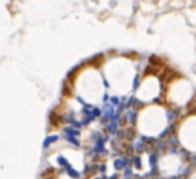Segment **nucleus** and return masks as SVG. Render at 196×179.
<instances>
[{
    "instance_id": "20e7f679",
    "label": "nucleus",
    "mask_w": 196,
    "mask_h": 179,
    "mask_svg": "<svg viewBox=\"0 0 196 179\" xmlns=\"http://www.w3.org/2000/svg\"><path fill=\"white\" fill-rule=\"evenodd\" d=\"M127 164H129V161H127L126 158H118V159H115V170L119 171V170L126 169Z\"/></svg>"
},
{
    "instance_id": "7ed1b4c3",
    "label": "nucleus",
    "mask_w": 196,
    "mask_h": 179,
    "mask_svg": "<svg viewBox=\"0 0 196 179\" xmlns=\"http://www.w3.org/2000/svg\"><path fill=\"white\" fill-rule=\"evenodd\" d=\"M60 138H61V135H58V133H51V135H48L46 139H45V143H43V149H45V150L51 149V145L55 144Z\"/></svg>"
},
{
    "instance_id": "f257e3e1",
    "label": "nucleus",
    "mask_w": 196,
    "mask_h": 179,
    "mask_svg": "<svg viewBox=\"0 0 196 179\" xmlns=\"http://www.w3.org/2000/svg\"><path fill=\"white\" fill-rule=\"evenodd\" d=\"M176 113L178 110L170 106L162 107L158 104L147 106L146 109L139 110L135 119V123H138V132L141 133L139 136L149 139L164 138L170 124H173V116Z\"/></svg>"
},
{
    "instance_id": "f03ea898",
    "label": "nucleus",
    "mask_w": 196,
    "mask_h": 179,
    "mask_svg": "<svg viewBox=\"0 0 196 179\" xmlns=\"http://www.w3.org/2000/svg\"><path fill=\"white\" fill-rule=\"evenodd\" d=\"M176 141L186 151L196 153V113L188 115L176 126Z\"/></svg>"
}]
</instances>
